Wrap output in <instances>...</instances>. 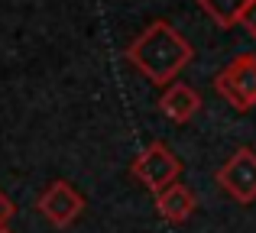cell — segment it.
<instances>
[{"instance_id":"9","label":"cell","mask_w":256,"mask_h":233,"mask_svg":"<svg viewBox=\"0 0 256 233\" xmlns=\"http://www.w3.org/2000/svg\"><path fill=\"white\" fill-rule=\"evenodd\" d=\"M237 26H244V29L256 39V0H250V3H246V10L240 13V23H237Z\"/></svg>"},{"instance_id":"5","label":"cell","mask_w":256,"mask_h":233,"mask_svg":"<svg viewBox=\"0 0 256 233\" xmlns=\"http://www.w3.org/2000/svg\"><path fill=\"white\" fill-rule=\"evenodd\" d=\"M36 211L52 227H72L84 211V198L72 188V182L58 178V182L46 185V191L36 198Z\"/></svg>"},{"instance_id":"6","label":"cell","mask_w":256,"mask_h":233,"mask_svg":"<svg viewBox=\"0 0 256 233\" xmlns=\"http://www.w3.org/2000/svg\"><path fill=\"white\" fill-rule=\"evenodd\" d=\"M194 208H198L194 191L182 182H172L169 188L156 191V211H159V217L169 221V224H185L188 217L194 214Z\"/></svg>"},{"instance_id":"4","label":"cell","mask_w":256,"mask_h":233,"mask_svg":"<svg viewBox=\"0 0 256 233\" xmlns=\"http://www.w3.org/2000/svg\"><path fill=\"white\" fill-rule=\"evenodd\" d=\"M218 185L237 204H253L256 201V149L240 146L218 169Z\"/></svg>"},{"instance_id":"7","label":"cell","mask_w":256,"mask_h":233,"mask_svg":"<svg viewBox=\"0 0 256 233\" xmlns=\"http://www.w3.org/2000/svg\"><path fill=\"white\" fill-rule=\"evenodd\" d=\"M159 110L169 120H175V123H188V120L201 110V94L192 84L172 81L169 88L162 91V97H159Z\"/></svg>"},{"instance_id":"2","label":"cell","mask_w":256,"mask_h":233,"mask_svg":"<svg viewBox=\"0 0 256 233\" xmlns=\"http://www.w3.org/2000/svg\"><path fill=\"white\" fill-rule=\"evenodd\" d=\"M214 91L240 114L253 110L256 107V55L246 52V55L230 58L214 78Z\"/></svg>"},{"instance_id":"3","label":"cell","mask_w":256,"mask_h":233,"mask_svg":"<svg viewBox=\"0 0 256 233\" xmlns=\"http://www.w3.org/2000/svg\"><path fill=\"white\" fill-rule=\"evenodd\" d=\"M178 172H182L178 156H175L166 143H159V139L146 146L130 165V175L136 178V182H143L152 195L162 191V188H169L172 182H178Z\"/></svg>"},{"instance_id":"1","label":"cell","mask_w":256,"mask_h":233,"mask_svg":"<svg viewBox=\"0 0 256 233\" xmlns=\"http://www.w3.org/2000/svg\"><path fill=\"white\" fill-rule=\"evenodd\" d=\"M194 58V49L185 36L169 23V19H156L150 23L126 49V62L150 78L152 84H172V78Z\"/></svg>"},{"instance_id":"10","label":"cell","mask_w":256,"mask_h":233,"mask_svg":"<svg viewBox=\"0 0 256 233\" xmlns=\"http://www.w3.org/2000/svg\"><path fill=\"white\" fill-rule=\"evenodd\" d=\"M16 214V204L10 201V198L4 195V191H0V227H6V224H10V217Z\"/></svg>"},{"instance_id":"11","label":"cell","mask_w":256,"mask_h":233,"mask_svg":"<svg viewBox=\"0 0 256 233\" xmlns=\"http://www.w3.org/2000/svg\"><path fill=\"white\" fill-rule=\"evenodd\" d=\"M0 233H13V230H6V227H0Z\"/></svg>"},{"instance_id":"8","label":"cell","mask_w":256,"mask_h":233,"mask_svg":"<svg viewBox=\"0 0 256 233\" xmlns=\"http://www.w3.org/2000/svg\"><path fill=\"white\" fill-rule=\"evenodd\" d=\"M250 0H198V6L220 26V29H230L240 23V13L246 10Z\"/></svg>"}]
</instances>
